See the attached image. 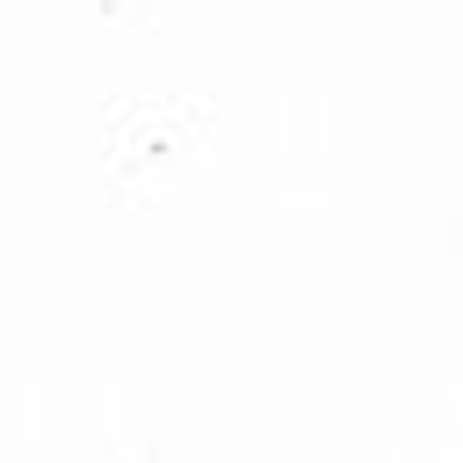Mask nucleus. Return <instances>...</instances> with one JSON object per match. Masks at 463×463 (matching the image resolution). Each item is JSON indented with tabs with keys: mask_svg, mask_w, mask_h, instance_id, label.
Segmentation results:
<instances>
[]
</instances>
